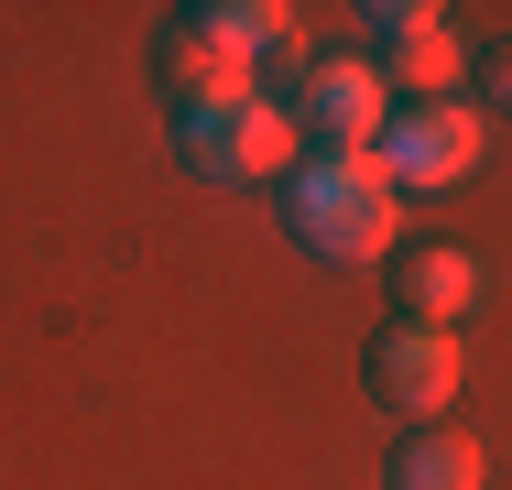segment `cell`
Segmentation results:
<instances>
[{
    "mask_svg": "<svg viewBox=\"0 0 512 490\" xmlns=\"http://www.w3.org/2000/svg\"><path fill=\"white\" fill-rule=\"evenodd\" d=\"M393 218H404V196L393 175L371 164V153H306L295 175H284V229L306 240L316 262H382L393 251Z\"/></svg>",
    "mask_w": 512,
    "mask_h": 490,
    "instance_id": "obj_1",
    "label": "cell"
},
{
    "mask_svg": "<svg viewBox=\"0 0 512 490\" xmlns=\"http://www.w3.org/2000/svg\"><path fill=\"white\" fill-rule=\"evenodd\" d=\"M175 153L197 164L207 186H284L295 164H306V131H295V109L262 88L218 98V109H186L175 120Z\"/></svg>",
    "mask_w": 512,
    "mask_h": 490,
    "instance_id": "obj_2",
    "label": "cell"
},
{
    "mask_svg": "<svg viewBox=\"0 0 512 490\" xmlns=\"http://www.w3.org/2000/svg\"><path fill=\"white\" fill-rule=\"evenodd\" d=\"M360 33L382 44L371 66H382L393 109L458 98V77H469V44H458V22H447V11H425V0H371V11H360Z\"/></svg>",
    "mask_w": 512,
    "mask_h": 490,
    "instance_id": "obj_3",
    "label": "cell"
},
{
    "mask_svg": "<svg viewBox=\"0 0 512 490\" xmlns=\"http://www.w3.org/2000/svg\"><path fill=\"white\" fill-rule=\"evenodd\" d=\"M284 109H295V131H316V153H371L382 120H393V88H382L371 55H316V66H295Z\"/></svg>",
    "mask_w": 512,
    "mask_h": 490,
    "instance_id": "obj_4",
    "label": "cell"
},
{
    "mask_svg": "<svg viewBox=\"0 0 512 490\" xmlns=\"http://www.w3.org/2000/svg\"><path fill=\"white\" fill-rule=\"evenodd\" d=\"M469 382V360H458V327H382L371 338V392L404 414V425H447V403Z\"/></svg>",
    "mask_w": 512,
    "mask_h": 490,
    "instance_id": "obj_5",
    "label": "cell"
},
{
    "mask_svg": "<svg viewBox=\"0 0 512 490\" xmlns=\"http://www.w3.org/2000/svg\"><path fill=\"white\" fill-rule=\"evenodd\" d=\"M371 164L404 186H458L469 164H480V109L469 98H425V109H393L382 120V142H371Z\"/></svg>",
    "mask_w": 512,
    "mask_h": 490,
    "instance_id": "obj_6",
    "label": "cell"
},
{
    "mask_svg": "<svg viewBox=\"0 0 512 490\" xmlns=\"http://www.w3.org/2000/svg\"><path fill=\"white\" fill-rule=\"evenodd\" d=\"M393 294H404V327H458V316L480 305V262H469L458 240H425V251H404Z\"/></svg>",
    "mask_w": 512,
    "mask_h": 490,
    "instance_id": "obj_7",
    "label": "cell"
},
{
    "mask_svg": "<svg viewBox=\"0 0 512 490\" xmlns=\"http://www.w3.org/2000/svg\"><path fill=\"white\" fill-rule=\"evenodd\" d=\"M153 66H164V98H175V120H186V109H218V98H240V88H262L240 55H218V44H207L197 22H164V55H153Z\"/></svg>",
    "mask_w": 512,
    "mask_h": 490,
    "instance_id": "obj_8",
    "label": "cell"
},
{
    "mask_svg": "<svg viewBox=\"0 0 512 490\" xmlns=\"http://www.w3.org/2000/svg\"><path fill=\"white\" fill-rule=\"evenodd\" d=\"M175 22H197L218 55H240L251 77H262V55H295V11L284 0H197V11H175Z\"/></svg>",
    "mask_w": 512,
    "mask_h": 490,
    "instance_id": "obj_9",
    "label": "cell"
},
{
    "mask_svg": "<svg viewBox=\"0 0 512 490\" xmlns=\"http://www.w3.org/2000/svg\"><path fill=\"white\" fill-rule=\"evenodd\" d=\"M393 490H480V436H458V425H414L404 458H393Z\"/></svg>",
    "mask_w": 512,
    "mask_h": 490,
    "instance_id": "obj_10",
    "label": "cell"
},
{
    "mask_svg": "<svg viewBox=\"0 0 512 490\" xmlns=\"http://www.w3.org/2000/svg\"><path fill=\"white\" fill-rule=\"evenodd\" d=\"M480 98H491V109H512V44H491V55H480Z\"/></svg>",
    "mask_w": 512,
    "mask_h": 490,
    "instance_id": "obj_11",
    "label": "cell"
}]
</instances>
